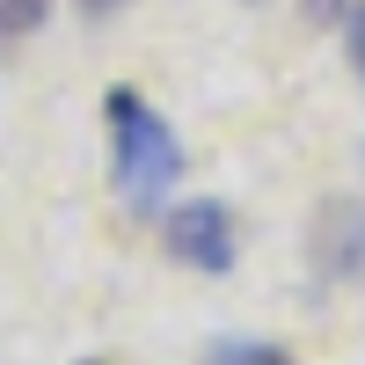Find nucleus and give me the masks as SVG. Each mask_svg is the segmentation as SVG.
<instances>
[{
  "label": "nucleus",
  "mask_w": 365,
  "mask_h": 365,
  "mask_svg": "<svg viewBox=\"0 0 365 365\" xmlns=\"http://www.w3.org/2000/svg\"><path fill=\"white\" fill-rule=\"evenodd\" d=\"M110 175L132 212H161L182 175V146L168 132V117L139 88H110Z\"/></svg>",
  "instance_id": "1"
},
{
  "label": "nucleus",
  "mask_w": 365,
  "mask_h": 365,
  "mask_svg": "<svg viewBox=\"0 0 365 365\" xmlns=\"http://www.w3.org/2000/svg\"><path fill=\"white\" fill-rule=\"evenodd\" d=\"M161 241H168V256H175V263L205 270V278H227V270H234V212H227V205H212V197L175 205V212H168V227H161Z\"/></svg>",
  "instance_id": "2"
},
{
  "label": "nucleus",
  "mask_w": 365,
  "mask_h": 365,
  "mask_svg": "<svg viewBox=\"0 0 365 365\" xmlns=\"http://www.w3.org/2000/svg\"><path fill=\"white\" fill-rule=\"evenodd\" d=\"M314 263L329 278H358L365 270V212L358 205H329L314 227Z\"/></svg>",
  "instance_id": "3"
},
{
  "label": "nucleus",
  "mask_w": 365,
  "mask_h": 365,
  "mask_svg": "<svg viewBox=\"0 0 365 365\" xmlns=\"http://www.w3.org/2000/svg\"><path fill=\"white\" fill-rule=\"evenodd\" d=\"M212 365H292L278 344H249V336H234V344H212Z\"/></svg>",
  "instance_id": "4"
},
{
  "label": "nucleus",
  "mask_w": 365,
  "mask_h": 365,
  "mask_svg": "<svg viewBox=\"0 0 365 365\" xmlns=\"http://www.w3.org/2000/svg\"><path fill=\"white\" fill-rule=\"evenodd\" d=\"M51 15V0H0V37H29Z\"/></svg>",
  "instance_id": "5"
},
{
  "label": "nucleus",
  "mask_w": 365,
  "mask_h": 365,
  "mask_svg": "<svg viewBox=\"0 0 365 365\" xmlns=\"http://www.w3.org/2000/svg\"><path fill=\"white\" fill-rule=\"evenodd\" d=\"M344 51H351L358 88H365V0H351V8H344Z\"/></svg>",
  "instance_id": "6"
},
{
  "label": "nucleus",
  "mask_w": 365,
  "mask_h": 365,
  "mask_svg": "<svg viewBox=\"0 0 365 365\" xmlns=\"http://www.w3.org/2000/svg\"><path fill=\"white\" fill-rule=\"evenodd\" d=\"M125 0H81V15H117Z\"/></svg>",
  "instance_id": "7"
},
{
  "label": "nucleus",
  "mask_w": 365,
  "mask_h": 365,
  "mask_svg": "<svg viewBox=\"0 0 365 365\" xmlns=\"http://www.w3.org/2000/svg\"><path fill=\"white\" fill-rule=\"evenodd\" d=\"M307 8H314V15H344V0H307Z\"/></svg>",
  "instance_id": "8"
}]
</instances>
